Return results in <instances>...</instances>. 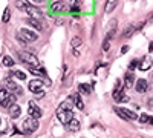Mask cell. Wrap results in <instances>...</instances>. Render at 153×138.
<instances>
[{
    "instance_id": "4316f807",
    "label": "cell",
    "mask_w": 153,
    "mask_h": 138,
    "mask_svg": "<svg viewBox=\"0 0 153 138\" xmlns=\"http://www.w3.org/2000/svg\"><path fill=\"white\" fill-rule=\"evenodd\" d=\"M71 45H72V46H78V45H81V39H80V37H74V39L71 40Z\"/></svg>"
},
{
    "instance_id": "2e32d148",
    "label": "cell",
    "mask_w": 153,
    "mask_h": 138,
    "mask_svg": "<svg viewBox=\"0 0 153 138\" xmlns=\"http://www.w3.org/2000/svg\"><path fill=\"white\" fill-rule=\"evenodd\" d=\"M117 5H118V0H107L106 6H104V11L109 14V12H112L115 9V6H117Z\"/></svg>"
},
{
    "instance_id": "5bb4252c",
    "label": "cell",
    "mask_w": 153,
    "mask_h": 138,
    "mask_svg": "<svg viewBox=\"0 0 153 138\" xmlns=\"http://www.w3.org/2000/svg\"><path fill=\"white\" fill-rule=\"evenodd\" d=\"M72 101H74V104H75L76 107H78V109H84V103H83V100H81L80 94H74Z\"/></svg>"
},
{
    "instance_id": "d6a6232c",
    "label": "cell",
    "mask_w": 153,
    "mask_h": 138,
    "mask_svg": "<svg viewBox=\"0 0 153 138\" xmlns=\"http://www.w3.org/2000/svg\"><path fill=\"white\" fill-rule=\"evenodd\" d=\"M32 2H35V3H43L45 0H32Z\"/></svg>"
},
{
    "instance_id": "484cf974",
    "label": "cell",
    "mask_w": 153,
    "mask_h": 138,
    "mask_svg": "<svg viewBox=\"0 0 153 138\" xmlns=\"http://www.w3.org/2000/svg\"><path fill=\"white\" fill-rule=\"evenodd\" d=\"M8 95H9V92H8L6 89H0V103H2Z\"/></svg>"
},
{
    "instance_id": "8fae6325",
    "label": "cell",
    "mask_w": 153,
    "mask_h": 138,
    "mask_svg": "<svg viewBox=\"0 0 153 138\" xmlns=\"http://www.w3.org/2000/svg\"><path fill=\"white\" fill-rule=\"evenodd\" d=\"M66 128H68L69 132H78V131H80V121L75 120V118H72V120L66 124Z\"/></svg>"
},
{
    "instance_id": "3957f363",
    "label": "cell",
    "mask_w": 153,
    "mask_h": 138,
    "mask_svg": "<svg viewBox=\"0 0 153 138\" xmlns=\"http://www.w3.org/2000/svg\"><path fill=\"white\" fill-rule=\"evenodd\" d=\"M37 129H38V121H37V118L31 117V118H28V120L23 121V132H25V134H32V132H35Z\"/></svg>"
},
{
    "instance_id": "83f0119b",
    "label": "cell",
    "mask_w": 153,
    "mask_h": 138,
    "mask_svg": "<svg viewBox=\"0 0 153 138\" xmlns=\"http://www.w3.org/2000/svg\"><path fill=\"white\" fill-rule=\"evenodd\" d=\"M138 65H139V63H138V60H132V61H130V65H129V69L133 71L135 68H138Z\"/></svg>"
},
{
    "instance_id": "30bf717a",
    "label": "cell",
    "mask_w": 153,
    "mask_h": 138,
    "mask_svg": "<svg viewBox=\"0 0 153 138\" xmlns=\"http://www.w3.org/2000/svg\"><path fill=\"white\" fill-rule=\"evenodd\" d=\"M135 89L139 92V94H143V92H146L147 89H149V83H147V80H144V78H139L138 81H136V86H135Z\"/></svg>"
},
{
    "instance_id": "8992f818",
    "label": "cell",
    "mask_w": 153,
    "mask_h": 138,
    "mask_svg": "<svg viewBox=\"0 0 153 138\" xmlns=\"http://www.w3.org/2000/svg\"><path fill=\"white\" fill-rule=\"evenodd\" d=\"M19 39H25V42H28V43H32V42H35L38 37H37V34L35 32H32V31H29V29H20V32H19Z\"/></svg>"
},
{
    "instance_id": "5b68a950",
    "label": "cell",
    "mask_w": 153,
    "mask_h": 138,
    "mask_svg": "<svg viewBox=\"0 0 153 138\" xmlns=\"http://www.w3.org/2000/svg\"><path fill=\"white\" fill-rule=\"evenodd\" d=\"M113 110L117 112V114H118L121 118H124V120H136V118H138V115L135 114V112H132V110H129V109H123V107H113Z\"/></svg>"
},
{
    "instance_id": "ffe728a7",
    "label": "cell",
    "mask_w": 153,
    "mask_h": 138,
    "mask_svg": "<svg viewBox=\"0 0 153 138\" xmlns=\"http://www.w3.org/2000/svg\"><path fill=\"white\" fill-rule=\"evenodd\" d=\"M136 31V28L135 26H129V28H127L124 32H123V37H124V39H129V37H132L133 35V32Z\"/></svg>"
},
{
    "instance_id": "52a82bcc",
    "label": "cell",
    "mask_w": 153,
    "mask_h": 138,
    "mask_svg": "<svg viewBox=\"0 0 153 138\" xmlns=\"http://www.w3.org/2000/svg\"><path fill=\"white\" fill-rule=\"evenodd\" d=\"M28 89L31 91V92H34V94H37L38 91H42L43 89V81L42 80H31L29 81V84H28Z\"/></svg>"
},
{
    "instance_id": "7c38bea8",
    "label": "cell",
    "mask_w": 153,
    "mask_h": 138,
    "mask_svg": "<svg viewBox=\"0 0 153 138\" xmlns=\"http://www.w3.org/2000/svg\"><path fill=\"white\" fill-rule=\"evenodd\" d=\"M138 68L141 69V71H147V69H150V68H152V58H150V57H144V58L141 60V63L138 65Z\"/></svg>"
},
{
    "instance_id": "44dd1931",
    "label": "cell",
    "mask_w": 153,
    "mask_h": 138,
    "mask_svg": "<svg viewBox=\"0 0 153 138\" xmlns=\"http://www.w3.org/2000/svg\"><path fill=\"white\" fill-rule=\"evenodd\" d=\"M8 89H9V91H14L16 94H22L20 86H17L16 83H12V81H9V83H8Z\"/></svg>"
},
{
    "instance_id": "4dcf8cb0",
    "label": "cell",
    "mask_w": 153,
    "mask_h": 138,
    "mask_svg": "<svg viewBox=\"0 0 153 138\" xmlns=\"http://www.w3.org/2000/svg\"><path fill=\"white\" fill-rule=\"evenodd\" d=\"M35 97H37V98H43V97H45V92H43V91H38V92L35 94Z\"/></svg>"
},
{
    "instance_id": "f1b7e54d",
    "label": "cell",
    "mask_w": 153,
    "mask_h": 138,
    "mask_svg": "<svg viewBox=\"0 0 153 138\" xmlns=\"http://www.w3.org/2000/svg\"><path fill=\"white\" fill-rule=\"evenodd\" d=\"M109 46H110L109 39H106V40H104V45H103V51H109Z\"/></svg>"
},
{
    "instance_id": "7a4b0ae2",
    "label": "cell",
    "mask_w": 153,
    "mask_h": 138,
    "mask_svg": "<svg viewBox=\"0 0 153 138\" xmlns=\"http://www.w3.org/2000/svg\"><path fill=\"white\" fill-rule=\"evenodd\" d=\"M17 6H19L20 9H23V11H26L31 17H35V19H40V20H42V11L37 9V8H34V6H31L29 3H26V0H19Z\"/></svg>"
},
{
    "instance_id": "277c9868",
    "label": "cell",
    "mask_w": 153,
    "mask_h": 138,
    "mask_svg": "<svg viewBox=\"0 0 153 138\" xmlns=\"http://www.w3.org/2000/svg\"><path fill=\"white\" fill-rule=\"evenodd\" d=\"M17 55H19V58L23 61V63H28L31 66H38V58L34 54H31V52H22L20 51Z\"/></svg>"
},
{
    "instance_id": "7402d4cb",
    "label": "cell",
    "mask_w": 153,
    "mask_h": 138,
    "mask_svg": "<svg viewBox=\"0 0 153 138\" xmlns=\"http://www.w3.org/2000/svg\"><path fill=\"white\" fill-rule=\"evenodd\" d=\"M3 65H5L6 68H11V66H14V60H12L9 55H5V57H3Z\"/></svg>"
},
{
    "instance_id": "cb8c5ba5",
    "label": "cell",
    "mask_w": 153,
    "mask_h": 138,
    "mask_svg": "<svg viewBox=\"0 0 153 138\" xmlns=\"http://www.w3.org/2000/svg\"><path fill=\"white\" fill-rule=\"evenodd\" d=\"M139 120H141V123H152L153 124V117H149L147 114L141 115V118H139Z\"/></svg>"
},
{
    "instance_id": "f546056e",
    "label": "cell",
    "mask_w": 153,
    "mask_h": 138,
    "mask_svg": "<svg viewBox=\"0 0 153 138\" xmlns=\"http://www.w3.org/2000/svg\"><path fill=\"white\" fill-rule=\"evenodd\" d=\"M61 8H63L61 3H54V5H52V9H54V11H60Z\"/></svg>"
},
{
    "instance_id": "e0dca14e",
    "label": "cell",
    "mask_w": 153,
    "mask_h": 138,
    "mask_svg": "<svg viewBox=\"0 0 153 138\" xmlns=\"http://www.w3.org/2000/svg\"><path fill=\"white\" fill-rule=\"evenodd\" d=\"M133 77H135V75L130 74V72L126 75V78H124V87H126V89H129V87L133 86Z\"/></svg>"
},
{
    "instance_id": "d6986e66",
    "label": "cell",
    "mask_w": 153,
    "mask_h": 138,
    "mask_svg": "<svg viewBox=\"0 0 153 138\" xmlns=\"http://www.w3.org/2000/svg\"><path fill=\"white\" fill-rule=\"evenodd\" d=\"M78 91L81 92V94H86V95H89L91 94V86L89 84H86V83H81V84H78Z\"/></svg>"
},
{
    "instance_id": "d4e9b609",
    "label": "cell",
    "mask_w": 153,
    "mask_h": 138,
    "mask_svg": "<svg viewBox=\"0 0 153 138\" xmlns=\"http://www.w3.org/2000/svg\"><path fill=\"white\" fill-rule=\"evenodd\" d=\"M12 75H16V77H17L19 80H25V78H26L25 72H22V71H14V72H12Z\"/></svg>"
},
{
    "instance_id": "ac0fdd59",
    "label": "cell",
    "mask_w": 153,
    "mask_h": 138,
    "mask_svg": "<svg viewBox=\"0 0 153 138\" xmlns=\"http://www.w3.org/2000/svg\"><path fill=\"white\" fill-rule=\"evenodd\" d=\"M9 109H11V117H12V118H19V117H20V112H22L20 106H17V104L14 103Z\"/></svg>"
},
{
    "instance_id": "9c48e42d",
    "label": "cell",
    "mask_w": 153,
    "mask_h": 138,
    "mask_svg": "<svg viewBox=\"0 0 153 138\" xmlns=\"http://www.w3.org/2000/svg\"><path fill=\"white\" fill-rule=\"evenodd\" d=\"M28 112H29V115H31V117H34V118H40V117L43 115L42 109H40V107H37L32 101L29 103V109H28Z\"/></svg>"
},
{
    "instance_id": "9a60e30c",
    "label": "cell",
    "mask_w": 153,
    "mask_h": 138,
    "mask_svg": "<svg viewBox=\"0 0 153 138\" xmlns=\"http://www.w3.org/2000/svg\"><path fill=\"white\" fill-rule=\"evenodd\" d=\"M28 23L31 25V26L37 28L38 31H42V29H43V26H42V22H40V19H35V17H31V19H28Z\"/></svg>"
},
{
    "instance_id": "603a6c76",
    "label": "cell",
    "mask_w": 153,
    "mask_h": 138,
    "mask_svg": "<svg viewBox=\"0 0 153 138\" xmlns=\"http://www.w3.org/2000/svg\"><path fill=\"white\" fill-rule=\"evenodd\" d=\"M9 17H11V12H9V8H6V9H5V12H3L2 22H3V23H8V22H9Z\"/></svg>"
},
{
    "instance_id": "4fadbf2b",
    "label": "cell",
    "mask_w": 153,
    "mask_h": 138,
    "mask_svg": "<svg viewBox=\"0 0 153 138\" xmlns=\"http://www.w3.org/2000/svg\"><path fill=\"white\" fill-rule=\"evenodd\" d=\"M14 103H16V97L12 95V94H9V95H8V97H6V98H5V100H3V101L0 103V104H2L3 107H11Z\"/></svg>"
},
{
    "instance_id": "6da1fadb",
    "label": "cell",
    "mask_w": 153,
    "mask_h": 138,
    "mask_svg": "<svg viewBox=\"0 0 153 138\" xmlns=\"http://www.w3.org/2000/svg\"><path fill=\"white\" fill-rule=\"evenodd\" d=\"M57 118H58L63 124H68V123L74 118L72 107L69 106V103H68V101L61 103V106L58 107V110H57Z\"/></svg>"
},
{
    "instance_id": "1f68e13d",
    "label": "cell",
    "mask_w": 153,
    "mask_h": 138,
    "mask_svg": "<svg viewBox=\"0 0 153 138\" xmlns=\"http://www.w3.org/2000/svg\"><path fill=\"white\" fill-rule=\"evenodd\" d=\"M127 51H129V46H123L121 48V54H126Z\"/></svg>"
},
{
    "instance_id": "ba28073f",
    "label": "cell",
    "mask_w": 153,
    "mask_h": 138,
    "mask_svg": "<svg viewBox=\"0 0 153 138\" xmlns=\"http://www.w3.org/2000/svg\"><path fill=\"white\" fill-rule=\"evenodd\" d=\"M112 97H113V100H115V101H123L124 94H123V87H121L120 81H117V86H115V91H113Z\"/></svg>"
}]
</instances>
